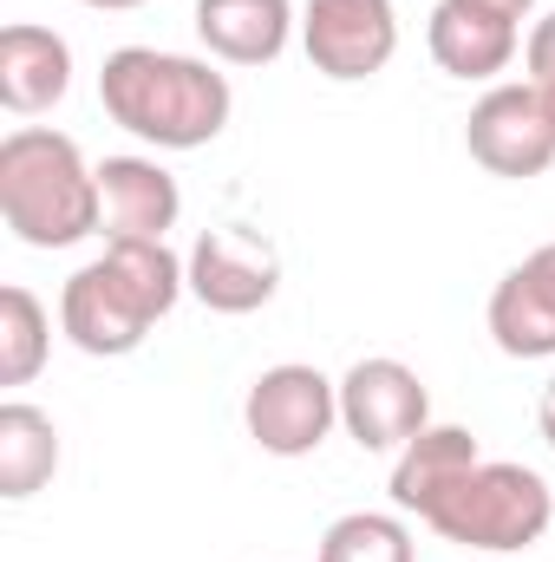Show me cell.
Listing matches in <instances>:
<instances>
[{"label":"cell","mask_w":555,"mask_h":562,"mask_svg":"<svg viewBox=\"0 0 555 562\" xmlns=\"http://www.w3.org/2000/svg\"><path fill=\"white\" fill-rule=\"evenodd\" d=\"M59 471V425L53 413L26 406V400H7L0 406V497H33L46 491Z\"/></svg>","instance_id":"16"},{"label":"cell","mask_w":555,"mask_h":562,"mask_svg":"<svg viewBox=\"0 0 555 562\" xmlns=\"http://www.w3.org/2000/svg\"><path fill=\"white\" fill-rule=\"evenodd\" d=\"M0 216L26 249H72L105 229L99 170L66 132L20 125L0 138Z\"/></svg>","instance_id":"2"},{"label":"cell","mask_w":555,"mask_h":562,"mask_svg":"<svg viewBox=\"0 0 555 562\" xmlns=\"http://www.w3.org/2000/svg\"><path fill=\"white\" fill-rule=\"evenodd\" d=\"M536 92H543V112H550V125H555V79L550 86H536Z\"/></svg>","instance_id":"25"},{"label":"cell","mask_w":555,"mask_h":562,"mask_svg":"<svg viewBox=\"0 0 555 562\" xmlns=\"http://www.w3.org/2000/svg\"><path fill=\"white\" fill-rule=\"evenodd\" d=\"M523 66H530V86H550L555 79V13H543L523 40Z\"/></svg>","instance_id":"20"},{"label":"cell","mask_w":555,"mask_h":562,"mask_svg":"<svg viewBox=\"0 0 555 562\" xmlns=\"http://www.w3.org/2000/svg\"><path fill=\"white\" fill-rule=\"evenodd\" d=\"M150 327H157V321L132 301V288L105 269V256L86 262L79 276H66V288H59V334H66L79 353H92V360H125V353H138Z\"/></svg>","instance_id":"9"},{"label":"cell","mask_w":555,"mask_h":562,"mask_svg":"<svg viewBox=\"0 0 555 562\" xmlns=\"http://www.w3.org/2000/svg\"><path fill=\"white\" fill-rule=\"evenodd\" d=\"M424 46H431L438 72H451V79H497L517 59V26L490 20V13H471L457 0H438L431 26H424Z\"/></svg>","instance_id":"13"},{"label":"cell","mask_w":555,"mask_h":562,"mask_svg":"<svg viewBox=\"0 0 555 562\" xmlns=\"http://www.w3.org/2000/svg\"><path fill=\"white\" fill-rule=\"evenodd\" d=\"M471 464H484V451H477V438L464 425H424L412 445L393 458V504L406 517H424Z\"/></svg>","instance_id":"14"},{"label":"cell","mask_w":555,"mask_h":562,"mask_svg":"<svg viewBox=\"0 0 555 562\" xmlns=\"http://www.w3.org/2000/svg\"><path fill=\"white\" fill-rule=\"evenodd\" d=\"M99 196H105V229L163 243L183 216V190L157 157H105L99 164Z\"/></svg>","instance_id":"11"},{"label":"cell","mask_w":555,"mask_h":562,"mask_svg":"<svg viewBox=\"0 0 555 562\" xmlns=\"http://www.w3.org/2000/svg\"><path fill=\"white\" fill-rule=\"evenodd\" d=\"M464 144L490 177H510V183L543 177L555 164V125L543 112V92L530 79L523 86H490L464 119Z\"/></svg>","instance_id":"8"},{"label":"cell","mask_w":555,"mask_h":562,"mask_svg":"<svg viewBox=\"0 0 555 562\" xmlns=\"http://www.w3.org/2000/svg\"><path fill=\"white\" fill-rule=\"evenodd\" d=\"M66 92H72V46L33 20L0 26V105L13 119H39Z\"/></svg>","instance_id":"10"},{"label":"cell","mask_w":555,"mask_h":562,"mask_svg":"<svg viewBox=\"0 0 555 562\" xmlns=\"http://www.w3.org/2000/svg\"><path fill=\"white\" fill-rule=\"evenodd\" d=\"M79 7H99V13H132V7H150V0H79Z\"/></svg>","instance_id":"24"},{"label":"cell","mask_w":555,"mask_h":562,"mask_svg":"<svg viewBox=\"0 0 555 562\" xmlns=\"http://www.w3.org/2000/svg\"><path fill=\"white\" fill-rule=\"evenodd\" d=\"M523 269H530V276H536V281H543V288L555 294V243H543L536 256H523Z\"/></svg>","instance_id":"22"},{"label":"cell","mask_w":555,"mask_h":562,"mask_svg":"<svg viewBox=\"0 0 555 562\" xmlns=\"http://www.w3.org/2000/svg\"><path fill=\"white\" fill-rule=\"evenodd\" d=\"M340 425L360 451H406L418 431L431 425V393L406 360H353L347 380H340Z\"/></svg>","instance_id":"6"},{"label":"cell","mask_w":555,"mask_h":562,"mask_svg":"<svg viewBox=\"0 0 555 562\" xmlns=\"http://www.w3.org/2000/svg\"><path fill=\"white\" fill-rule=\"evenodd\" d=\"M105 269L132 288L150 321H163L183 294H190V262L170 249V243H144V236H112L105 243Z\"/></svg>","instance_id":"17"},{"label":"cell","mask_w":555,"mask_h":562,"mask_svg":"<svg viewBox=\"0 0 555 562\" xmlns=\"http://www.w3.org/2000/svg\"><path fill=\"white\" fill-rule=\"evenodd\" d=\"M431 537L457 543V550H484V557H517L530 543H543L555 524V491L543 484V471L510 464V458H484L471 464L424 517Z\"/></svg>","instance_id":"3"},{"label":"cell","mask_w":555,"mask_h":562,"mask_svg":"<svg viewBox=\"0 0 555 562\" xmlns=\"http://www.w3.org/2000/svg\"><path fill=\"white\" fill-rule=\"evenodd\" d=\"M301 46L320 79H373L399 53V7L393 0H301Z\"/></svg>","instance_id":"5"},{"label":"cell","mask_w":555,"mask_h":562,"mask_svg":"<svg viewBox=\"0 0 555 562\" xmlns=\"http://www.w3.org/2000/svg\"><path fill=\"white\" fill-rule=\"evenodd\" d=\"M190 294L209 314H256L269 307L281 288V256L275 243L249 223H216L190 243Z\"/></svg>","instance_id":"7"},{"label":"cell","mask_w":555,"mask_h":562,"mask_svg":"<svg viewBox=\"0 0 555 562\" xmlns=\"http://www.w3.org/2000/svg\"><path fill=\"white\" fill-rule=\"evenodd\" d=\"M490 340L510 360H555V294L523 262L490 288Z\"/></svg>","instance_id":"15"},{"label":"cell","mask_w":555,"mask_h":562,"mask_svg":"<svg viewBox=\"0 0 555 562\" xmlns=\"http://www.w3.org/2000/svg\"><path fill=\"white\" fill-rule=\"evenodd\" d=\"M99 105L112 125L157 150H203L229 132L236 92L209 59L157 53V46H118L99 66Z\"/></svg>","instance_id":"1"},{"label":"cell","mask_w":555,"mask_h":562,"mask_svg":"<svg viewBox=\"0 0 555 562\" xmlns=\"http://www.w3.org/2000/svg\"><path fill=\"white\" fill-rule=\"evenodd\" d=\"M314 562H418V550L412 530L393 510H347V517L327 524Z\"/></svg>","instance_id":"19"},{"label":"cell","mask_w":555,"mask_h":562,"mask_svg":"<svg viewBox=\"0 0 555 562\" xmlns=\"http://www.w3.org/2000/svg\"><path fill=\"white\" fill-rule=\"evenodd\" d=\"M53 353V314L39 307L33 288L7 281L0 288V386H33Z\"/></svg>","instance_id":"18"},{"label":"cell","mask_w":555,"mask_h":562,"mask_svg":"<svg viewBox=\"0 0 555 562\" xmlns=\"http://www.w3.org/2000/svg\"><path fill=\"white\" fill-rule=\"evenodd\" d=\"M457 7H471V13H490V20H510V26H523V20L536 13V0H457Z\"/></svg>","instance_id":"21"},{"label":"cell","mask_w":555,"mask_h":562,"mask_svg":"<svg viewBox=\"0 0 555 562\" xmlns=\"http://www.w3.org/2000/svg\"><path fill=\"white\" fill-rule=\"evenodd\" d=\"M294 26V0H196V40L223 66H275Z\"/></svg>","instance_id":"12"},{"label":"cell","mask_w":555,"mask_h":562,"mask_svg":"<svg viewBox=\"0 0 555 562\" xmlns=\"http://www.w3.org/2000/svg\"><path fill=\"white\" fill-rule=\"evenodd\" d=\"M536 425H543V438H550V451H555V380L543 386V406H536Z\"/></svg>","instance_id":"23"},{"label":"cell","mask_w":555,"mask_h":562,"mask_svg":"<svg viewBox=\"0 0 555 562\" xmlns=\"http://www.w3.org/2000/svg\"><path fill=\"white\" fill-rule=\"evenodd\" d=\"M242 425L269 458H314L340 425V380H327L320 367L281 360L269 373H256L242 400Z\"/></svg>","instance_id":"4"}]
</instances>
